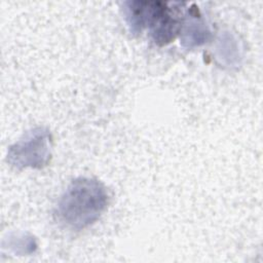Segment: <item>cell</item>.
I'll return each mask as SVG.
<instances>
[{"label": "cell", "instance_id": "cell-1", "mask_svg": "<svg viewBox=\"0 0 263 263\" xmlns=\"http://www.w3.org/2000/svg\"><path fill=\"white\" fill-rule=\"evenodd\" d=\"M107 203L105 186L97 179L80 177L73 180L62 194L55 216L66 227L80 230L95 223Z\"/></svg>", "mask_w": 263, "mask_h": 263}, {"label": "cell", "instance_id": "cell-3", "mask_svg": "<svg viewBox=\"0 0 263 263\" xmlns=\"http://www.w3.org/2000/svg\"><path fill=\"white\" fill-rule=\"evenodd\" d=\"M182 22L175 16L172 8L166 3L159 2L152 21L149 25L151 37L159 45H165L173 41L181 31Z\"/></svg>", "mask_w": 263, "mask_h": 263}, {"label": "cell", "instance_id": "cell-4", "mask_svg": "<svg viewBox=\"0 0 263 263\" xmlns=\"http://www.w3.org/2000/svg\"><path fill=\"white\" fill-rule=\"evenodd\" d=\"M157 4L158 1L124 2V17L132 34H141L145 28L149 27Z\"/></svg>", "mask_w": 263, "mask_h": 263}, {"label": "cell", "instance_id": "cell-2", "mask_svg": "<svg viewBox=\"0 0 263 263\" xmlns=\"http://www.w3.org/2000/svg\"><path fill=\"white\" fill-rule=\"evenodd\" d=\"M50 142L47 128L35 127L9 147L7 160L16 168H41L50 159Z\"/></svg>", "mask_w": 263, "mask_h": 263}, {"label": "cell", "instance_id": "cell-5", "mask_svg": "<svg viewBox=\"0 0 263 263\" xmlns=\"http://www.w3.org/2000/svg\"><path fill=\"white\" fill-rule=\"evenodd\" d=\"M180 35L183 46L192 48L205 43L211 37V31L205 22L193 13L182 23Z\"/></svg>", "mask_w": 263, "mask_h": 263}]
</instances>
